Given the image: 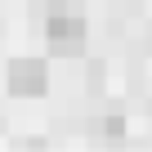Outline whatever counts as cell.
<instances>
[{
    "label": "cell",
    "mask_w": 152,
    "mask_h": 152,
    "mask_svg": "<svg viewBox=\"0 0 152 152\" xmlns=\"http://www.w3.org/2000/svg\"><path fill=\"white\" fill-rule=\"evenodd\" d=\"M45 36H49V49L54 54L76 58V54L85 49V18L76 14V9H54L49 23H45Z\"/></svg>",
    "instance_id": "6da1fadb"
},
{
    "label": "cell",
    "mask_w": 152,
    "mask_h": 152,
    "mask_svg": "<svg viewBox=\"0 0 152 152\" xmlns=\"http://www.w3.org/2000/svg\"><path fill=\"white\" fill-rule=\"evenodd\" d=\"M5 85H9L14 99H40L45 85H49V72H45L40 58H14L9 72H5Z\"/></svg>",
    "instance_id": "7a4b0ae2"
}]
</instances>
